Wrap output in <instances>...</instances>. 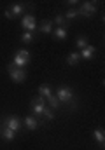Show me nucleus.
<instances>
[{
	"label": "nucleus",
	"mask_w": 105,
	"mask_h": 150,
	"mask_svg": "<svg viewBox=\"0 0 105 150\" xmlns=\"http://www.w3.org/2000/svg\"><path fill=\"white\" fill-rule=\"evenodd\" d=\"M28 63H30V59L28 58H23L19 54H14V58H12V65L18 67V68H25V67H28Z\"/></svg>",
	"instance_id": "obj_13"
},
{
	"label": "nucleus",
	"mask_w": 105,
	"mask_h": 150,
	"mask_svg": "<svg viewBox=\"0 0 105 150\" xmlns=\"http://www.w3.org/2000/svg\"><path fill=\"white\" fill-rule=\"evenodd\" d=\"M7 72L11 75V79H12L14 82H18V84H21V82L26 80V70H25V68H18V67H14V65L11 63V65H7Z\"/></svg>",
	"instance_id": "obj_4"
},
{
	"label": "nucleus",
	"mask_w": 105,
	"mask_h": 150,
	"mask_svg": "<svg viewBox=\"0 0 105 150\" xmlns=\"http://www.w3.org/2000/svg\"><path fill=\"white\" fill-rule=\"evenodd\" d=\"M42 117H44L46 120H53V119H54V110L49 108V107H46V108H44V113H42Z\"/></svg>",
	"instance_id": "obj_22"
},
{
	"label": "nucleus",
	"mask_w": 105,
	"mask_h": 150,
	"mask_svg": "<svg viewBox=\"0 0 105 150\" xmlns=\"http://www.w3.org/2000/svg\"><path fill=\"white\" fill-rule=\"evenodd\" d=\"M4 14H5V18H9V19H14V16L11 14V11L7 9V11H4Z\"/></svg>",
	"instance_id": "obj_24"
},
{
	"label": "nucleus",
	"mask_w": 105,
	"mask_h": 150,
	"mask_svg": "<svg viewBox=\"0 0 105 150\" xmlns=\"http://www.w3.org/2000/svg\"><path fill=\"white\" fill-rule=\"evenodd\" d=\"M86 45H88V38L84 37V35H79V37H77V49L82 51Z\"/></svg>",
	"instance_id": "obj_21"
},
{
	"label": "nucleus",
	"mask_w": 105,
	"mask_h": 150,
	"mask_svg": "<svg viewBox=\"0 0 105 150\" xmlns=\"http://www.w3.org/2000/svg\"><path fill=\"white\" fill-rule=\"evenodd\" d=\"M54 96H56L58 101L63 103V105H72L74 100H75V93H74V89L69 87V86H61V87H58V91H56Z\"/></svg>",
	"instance_id": "obj_1"
},
{
	"label": "nucleus",
	"mask_w": 105,
	"mask_h": 150,
	"mask_svg": "<svg viewBox=\"0 0 105 150\" xmlns=\"http://www.w3.org/2000/svg\"><path fill=\"white\" fill-rule=\"evenodd\" d=\"M30 108H32L34 117L40 119L42 113H44V108H46V100H44L42 96H35V98H32V101H30Z\"/></svg>",
	"instance_id": "obj_3"
},
{
	"label": "nucleus",
	"mask_w": 105,
	"mask_h": 150,
	"mask_svg": "<svg viewBox=\"0 0 105 150\" xmlns=\"http://www.w3.org/2000/svg\"><path fill=\"white\" fill-rule=\"evenodd\" d=\"M0 136H2L5 142H12V140L16 138V133H14V131H11L9 127H5V126H2V124H0Z\"/></svg>",
	"instance_id": "obj_12"
},
{
	"label": "nucleus",
	"mask_w": 105,
	"mask_h": 150,
	"mask_svg": "<svg viewBox=\"0 0 105 150\" xmlns=\"http://www.w3.org/2000/svg\"><path fill=\"white\" fill-rule=\"evenodd\" d=\"M60 101H58V98L54 96V94H51L47 100H46V107H49V108H53V110H60Z\"/></svg>",
	"instance_id": "obj_17"
},
{
	"label": "nucleus",
	"mask_w": 105,
	"mask_h": 150,
	"mask_svg": "<svg viewBox=\"0 0 105 150\" xmlns=\"http://www.w3.org/2000/svg\"><path fill=\"white\" fill-rule=\"evenodd\" d=\"M21 26H23L25 32L35 33V32H37V19H35L34 14H23V18H21Z\"/></svg>",
	"instance_id": "obj_6"
},
{
	"label": "nucleus",
	"mask_w": 105,
	"mask_h": 150,
	"mask_svg": "<svg viewBox=\"0 0 105 150\" xmlns=\"http://www.w3.org/2000/svg\"><path fill=\"white\" fill-rule=\"evenodd\" d=\"M79 54H81V59H93L96 56V47L91 45V44H88L82 51H79Z\"/></svg>",
	"instance_id": "obj_9"
},
{
	"label": "nucleus",
	"mask_w": 105,
	"mask_h": 150,
	"mask_svg": "<svg viewBox=\"0 0 105 150\" xmlns=\"http://www.w3.org/2000/svg\"><path fill=\"white\" fill-rule=\"evenodd\" d=\"M21 122H23V127H26L28 131H34V129H37L40 126V120L37 117H34V115H26Z\"/></svg>",
	"instance_id": "obj_7"
},
{
	"label": "nucleus",
	"mask_w": 105,
	"mask_h": 150,
	"mask_svg": "<svg viewBox=\"0 0 105 150\" xmlns=\"http://www.w3.org/2000/svg\"><path fill=\"white\" fill-rule=\"evenodd\" d=\"M51 21H53V25H56V26H60V28H67V26H69V21L63 18V14H56Z\"/></svg>",
	"instance_id": "obj_16"
},
{
	"label": "nucleus",
	"mask_w": 105,
	"mask_h": 150,
	"mask_svg": "<svg viewBox=\"0 0 105 150\" xmlns=\"http://www.w3.org/2000/svg\"><path fill=\"white\" fill-rule=\"evenodd\" d=\"M34 40H35V33H30V32H23V33H21V42H23V44L28 45V44H32Z\"/></svg>",
	"instance_id": "obj_19"
},
{
	"label": "nucleus",
	"mask_w": 105,
	"mask_h": 150,
	"mask_svg": "<svg viewBox=\"0 0 105 150\" xmlns=\"http://www.w3.org/2000/svg\"><path fill=\"white\" fill-rule=\"evenodd\" d=\"M96 11H98V2H82L81 7L77 9L79 16H82V18H89V16H93Z\"/></svg>",
	"instance_id": "obj_5"
},
{
	"label": "nucleus",
	"mask_w": 105,
	"mask_h": 150,
	"mask_svg": "<svg viewBox=\"0 0 105 150\" xmlns=\"http://www.w3.org/2000/svg\"><path fill=\"white\" fill-rule=\"evenodd\" d=\"M0 124L5 126V127H9V129L14 131V133H18V131L23 127V122H21V119H19L18 115H7V117H4V119L0 120Z\"/></svg>",
	"instance_id": "obj_2"
},
{
	"label": "nucleus",
	"mask_w": 105,
	"mask_h": 150,
	"mask_svg": "<svg viewBox=\"0 0 105 150\" xmlns=\"http://www.w3.org/2000/svg\"><path fill=\"white\" fill-rule=\"evenodd\" d=\"M37 30H39L40 33H51V32H53V21H51V19H44L42 23L37 25Z\"/></svg>",
	"instance_id": "obj_11"
},
{
	"label": "nucleus",
	"mask_w": 105,
	"mask_h": 150,
	"mask_svg": "<svg viewBox=\"0 0 105 150\" xmlns=\"http://www.w3.org/2000/svg\"><path fill=\"white\" fill-rule=\"evenodd\" d=\"M16 54H19V56H23V58H28V59H30V51H28V49H18V51H16Z\"/></svg>",
	"instance_id": "obj_23"
},
{
	"label": "nucleus",
	"mask_w": 105,
	"mask_h": 150,
	"mask_svg": "<svg viewBox=\"0 0 105 150\" xmlns=\"http://www.w3.org/2000/svg\"><path fill=\"white\" fill-rule=\"evenodd\" d=\"M63 18L67 19V21H72V19H75V18H79V12H77V9H69L65 14H63Z\"/></svg>",
	"instance_id": "obj_20"
},
{
	"label": "nucleus",
	"mask_w": 105,
	"mask_h": 150,
	"mask_svg": "<svg viewBox=\"0 0 105 150\" xmlns=\"http://www.w3.org/2000/svg\"><path fill=\"white\" fill-rule=\"evenodd\" d=\"M79 61H81V54H79V51H75V52H70L69 56H67V63H69L70 67H75Z\"/></svg>",
	"instance_id": "obj_18"
},
{
	"label": "nucleus",
	"mask_w": 105,
	"mask_h": 150,
	"mask_svg": "<svg viewBox=\"0 0 105 150\" xmlns=\"http://www.w3.org/2000/svg\"><path fill=\"white\" fill-rule=\"evenodd\" d=\"M53 37L56 38V40H65V38L69 37V32H67V28H60V26H56V28H53Z\"/></svg>",
	"instance_id": "obj_15"
},
{
	"label": "nucleus",
	"mask_w": 105,
	"mask_h": 150,
	"mask_svg": "<svg viewBox=\"0 0 105 150\" xmlns=\"http://www.w3.org/2000/svg\"><path fill=\"white\" fill-rule=\"evenodd\" d=\"M93 136H95V142L98 143V147L104 150V147H105V133H104V129H102V127H96V129L93 131Z\"/></svg>",
	"instance_id": "obj_10"
},
{
	"label": "nucleus",
	"mask_w": 105,
	"mask_h": 150,
	"mask_svg": "<svg viewBox=\"0 0 105 150\" xmlns=\"http://www.w3.org/2000/svg\"><path fill=\"white\" fill-rule=\"evenodd\" d=\"M28 9V4H25V2H18V4H12L11 5V14L14 16V19L18 18V16H21V14H25V11Z\"/></svg>",
	"instance_id": "obj_8"
},
{
	"label": "nucleus",
	"mask_w": 105,
	"mask_h": 150,
	"mask_svg": "<svg viewBox=\"0 0 105 150\" xmlns=\"http://www.w3.org/2000/svg\"><path fill=\"white\" fill-rule=\"evenodd\" d=\"M51 94H54V93H53V87H51L49 84H42V86H39V96H42L44 100H47Z\"/></svg>",
	"instance_id": "obj_14"
}]
</instances>
